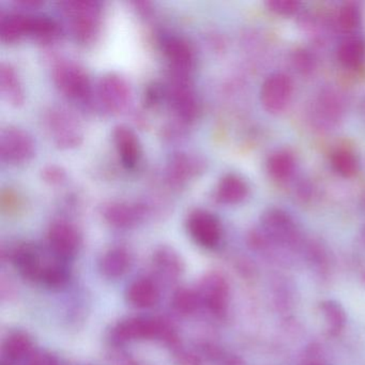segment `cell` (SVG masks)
<instances>
[{"instance_id": "cell-1", "label": "cell", "mask_w": 365, "mask_h": 365, "mask_svg": "<svg viewBox=\"0 0 365 365\" xmlns=\"http://www.w3.org/2000/svg\"><path fill=\"white\" fill-rule=\"evenodd\" d=\"M110 341L119 347L134 341H158L170 350L181 345L176 326L164 317L134 316L119 320L110 331Z\"/></svg>"}, {"instance_id": "cell-2", "label": "cell", "mask_w": 365, "mask_h": 365, "mask_svg": "<svg viewBox=\"0 0 365 365\" xmlns=\"http://www.w3.org/2000/svg\"><path fill=\"white\" fill-rule=\"evenodd\" d=\"M69 16L70 29L76 41L89 43L99 31L101 6L93 0H66L61 3Z\"/></svg>"}, {"instance_id": "cell-3", "label": "cell", "mask_w": 365, "mask_h": 365, "mask_svg": "<svg viewBox=\"0 0 365 365\" xmlns=\"http://www.w3.org/2000/svg\"><path fill=\"white\" fill-rule=\"evenodd\" d=\"M56 258L58 257L52 252L46 255L41 247L29 242L20 243L10 253V259L21 277L38 284L41 282L44 271Z\"/></svg>"}, {"instance_id": "cell-4", "label": "cell", "mask_w": 365, "mask_h": 365, "mask_svg": "<svg viewBox=\"0 0 365 365\" xmlns=\"http://www.w3.org/2000/svg\"><path fill=\"white\" fill-rule=\"evenodd\" d=\"M198 296L202 307L215 317H223L230 304V288L227 279L217 271L206 273L198 282Z\"/></svg>"}, {"instance_id": "cell-5", "label": "cell", "mask_w": 365, "mask_h": 365, "mask_svg": "<svg viewBox=\"0 0 365 365\" xmlns=\"http://www.w3.org/2000/svg\"><path fill=\"white\" fill-rule=\"evenodd\" d=\"M46 123L57 146L72 148L82 142V125L70 110L63 108H52L46 114Z\"/></svg>"}, {"instance_id": "cell-6", "label": "cell", "mask_w": 365, "mask_h": 365, "mask_svg": "<svg viewBox=\"0 0 365 365\" xmlns=\"http://www.w3.org/2000/svg\"><path fill=\"white\" fill-rule=\"evenodd\" d=\"M187 232L194 242L207 250L215 249L221 242L222 225L215 213L206 209L192 210L187 217Z\"/></svg>"}, {"instance_id": "cell-7", "label": "cell", "mask_w": 365, "mask_h": 365, "mask_svg": "<svg viewBox=\"0 0 365 365\" xmlns=\"http://www.w3.org/2000/svg\"><path fill=\"white\" fill-rule=\"evenodd\" d=\"M53 78L57 87L71 99L84 100L91 95L88 74L73 61H61L56 63L53 69Z\"/></svg>"}, {"instance_id": "cell-8", "label": "cell", "mask_w": 365, "mask_h": 365, "mask_svg": "<svg viewBox=\"0 0 365 365\" xmlns=\"http://www.w3.org/2000/svg\"><path fill=\"white\" fill-rule=\"evenodd\" d=\"M294 93V84L287 74L277 72L267 78L260 91V101L267 112L281 114L286 110Z\"/></svg>"}, {"instance_id": "cell-9", "label": "cell", "mask_w": 365, "mask_h": 365, "mask_svg": "<svg viewBox=\"0 0 365 365\" xmlns=\"http://www.w3.org/2000/svg\"><path fill=\"white\" fill-rule=\"evenodd\" d=\"M82 238L78 228L66 221L56 220L51 224L48 232V250L59 259H71L80 250Z\"/></svg>"}, {"instance_id": "cell-10", "label": "cell", "mask_w": 365, "mask_h": 365, "mask_svg": "<svg viewBox=\"0 0 365 365\" xmlns=\"http://www.w3.org/2000/svg\"><path fill=\"white\" fill-rule=\"evenodd\" d=\"M35 142L29 132L8 127L0 134V155L8 163H22L33 157Z\"/></svg>"}, {"instance_id": "cell-11", "label": "cell", "mask_w": 365, "mask_h": 365, "mask_svg": "<svg viewBox=\"0 0 365 365\" xmlns=\"http://www.w3.org/2000/svg\"><path fill=\"white\" fill-rule=\"evenodd\" d=\"M166 96L179 118L185 121L195 118L198 110L197 100L187 76L173 73Z\"/></svg>"}, {"instance_id": "cell-12", "label": "cell", "mask_w": 365, "mask_h": 365, "mask_svg": "<svg viewBox=\"0 0 365 365\" xmlns=\"http://www.w3.org/2000/svg\"><path fill=\"white\" fill-rule=\"evenodd\" d=\"M264 236L281 245H292L298 240V230L292 217L282 209H268L262 217Z\"/></svg>"}, {"instance_id": "cell-13", "label": "cell", "mask_w": 365, "mask_h": 365, "mask_svg": "<svg viewBox=\"0 0 365 365\" xmlns=\"http://www.w3.org/2000/svg\"><path fill=\"white\" fill-rule=\"evenodd\" d=\"M131 96L129 84L119 74H104L98 83V98L108 112H119L127 106Z\"/></svg>"}, {"instance_id": "cell-14", "label": "cell", "mask_w": 365, "mask_h": 365, "mask_svg": "<svg viewBox=\"0 0 365 365\" xmlns=\"http://www.w3.org/2000/svg\"><path fill=\"white\" fill-rule=\"evenodd\" d=\"M153 269L155 277L165 284H175L185 273V260L170 245H161L153 254Z\"/></svg>"}, {"instance_id": "cell-15", "label": "cell", "mask_w": 365, "mask_h": 365, "mask_svg": "<svg viewBox=\"0 0 365 365\" xmlns=\"http://www.w3.org/2000/svg\"><path fill=\"white\" fill-rule=\"evenodd\" d=\"M125 298L128 303L135 309H151L161 299L159 282L151 277H138L128 286Z\"/></svg>"}, {"instance_id": "cell-16", "label": "cell", "mask_w": 365, "mask_h": 365, "mask_svg": "<svg viewBox=\"0 0 365 365\" xmlns=\"http://www.w3.org/2000/svg\"><path fill=\"white\" fill-rule=\"evenodd\" d=\"M163 48L172 66L173 73L187 76L195 61V54L191 43L185 38L172 36L165 39Z\"/></svg>"}, {"instance_id": "cell-17", "label": "cell", "mask_w": 365, "mask_h": 365, "mask_svg": "<svg viewBox=\"0 0 365 365\" xmlns=\"http://www.w3.org/2000/svg\"><path fill=\"white\" fill-rule=\"evenodd\" d=\"M102 215L114 227L129 228L136 225L144 217L145 208L142 205L117 200L104 204Z\"/></svg>"}, {"instance_id": "cell-18", "label": "cell", "mask_w": 365, "mask_h": 365, "mask_svg": "<svg viewBox=\"0 0 365 365\" xmlns=\"http://www.w3.org/2000/svg\"><path fill=\"white\" fill-rule=\"evenodd\" d=\"M344 114V102L341 96L332 89L322 91L314 106V118L324 128L336 125Z\"/></svg>"}, {"instance_id": "cell-19", "label": "cell", "mask_w": 365, "mask_h": 365, "mask_svg": "<svg viewBox=\"0 0 365 365\" xmlns=\"http://www.w3.org/2000/svg\"><path fill=\"white\" fill-rule=\"evenodd\" d=\"M113 136L123 165L125 168H135L142 155V148L135 132L128 125H119L115 127Z\"/></svg>"}, {"instance_id": "cell-20", "label": "cell", "mask_w": 365, "mask_h": 365, "mask_svg": "<svg viewBox=\"0 0 365 365\" xmlns=\"http://www.w3.org/2000/svg\"><path fill=\"white\" fill-rule=\"evenodd\" d=\"M204 161L189 153H175L168 165V178L173 185H181L204 170Z\"/></svg>"}, {"instance_id": "cell-21", "label": "cell", "mask_w": 365, "mask_h": 365, "mask_svg": "<svg viewBox=\"0 0 365 365\" xmlns=\"http://www.w3.org/2000/svg\"><path fill=\"white\" fill-rule=\"evenodd\" d=\"M132 266L131 253L125 247H114L102 255L100 271L108 279H120Z\"/></svg>"}, {"instance_id": "cell-22", "label": "cell", "mask_w": 365, "mask_h": 365, "mask_svg": "<svg viewBox=\"0 0 365 365\" xmlns=\"http://www.w3.org/2000/svg\"><path fill=\"white\" fill-rule=\"evenodd\" d=\"M249 194V187L242 177L237 174H226L217 183V196L223 204L236 205L243 202Z\"/></svg>"}, {"instance_id": "cell-23", "label": "cell", "mask_w": 365, "mask_h": 365, "mask_svg": "<svg viewBox=\"0 0 365 365\" xmlns=\"http://www.w3.org/2000/svg\"><path fill=\"white\" fill-rule=\"evenodd\" d=\"M0 91L3 97L14 106L24 101V91L16 69L10 63H0Z\"/></svg>"}, {"instance_id": "cell-24", "label": "cell", "mask_w": 365, "mask_h": 365, "mask_svg": "<svg viewBox=\"0 0 365 365\" xmlns=\"http://www.w3.org/2000/svg\"><path fill=\"white\" fill-rule=\"evenodd\" d=\"M3 352L11 361H21L33 356L34 341L31 335L22 330L10 332L4 339Z\"/></svg>"}, {"instance_id": "cell-25", "label": "cell", "mask_w": 365, "mask_h": 365, "mask_svg": "<svg viewBox=\"0 0 365 365\" xmlns=\"http://www.w3.org/2000/svg\"><path fill=\"white\" fill-rule=\"evenodd\" d=\"M29 14L11 12L0 19V39L4 42H14L23 36L29 35Z\"/></svg>"}, {"instance_id": "cell-26", "label": "cell", "mask_w": 365, "mask_h": 365, "mask_svg": "<svg viewBox=\"0 0 365 365\" xmlns=\"http://www.w3.org/2000/svg\"><path fill=\"white\" fill-rule=\"evenodd\" d=\"M170 304L173 309L181 316L193 315L202 307L197 289L187 286H180L175 289Z\"/></svg>"}, {"instance_id": "cell-27", "label": "cell", "mask_w": 365, "mask_h": 365, "mask_svg": "<svg viewBox=\"0 0 365 365\" xmlns=\"http://www.w3.org/2000/svg\"><path fill=\"white\" fill-rule=\"evenodd\" d=\"M339 63L348 69H356L365 58V43L359 38L344 40L337 50Z\"/></svg>"}, {"instance_id": "cell-28", "label": "cell", "mask_w": 365, "mask_h": 365, "mask_svg": "<svg viewBox=\"0 0 365 365\" xmlns=\"http://www.w3.org/2000/svg\"><path fill=\"white\" fill-rule=\"evenodd\" d=\"M296 161L292 153L287 150H279L272 153L267 162L269 174L277 180H287L292 176Z\"/></svg>"}, {"instance_id": "cell-29", "label": "cell", "mask_w": 365, "mask_h": 365, "mask_svg": "<svg viewBox=\"0 0 365 365\" xmlns=\"http://www.w3.org/2000/svg\"><path fill=\"white\" fill-rule=\"evenodd\" d=\"M59 34L56 21L46 14L29 16V35L41 41H51Z\"/></svg>"}, {"instance_id": "cell-30", "label": "cell", "mask_w": 365, "mask_h": 365, "mask_svg": "<svg viewBox=\"0 0 365 365\" xmlns=\"http://www.w3.org/2000/svg\"><path fill=\"white\" fill-rule=\"evenodd\" d=\"M320 309L326 320L329 332L331 334L341 332L346 324V313L341 305L336 301L327 300L320 304Z\"/></svg>"}, {"instance_id": "cell-31", "label": "cell", "mask_w": 365, "mask_h": 365, "mask_svg": "<svg viewBox=\"0 0 365 365\" xmlns=\"http://www.w3.org/2000/svg\"><path fill=\"white\" fill-rule=\"evenodd\" d=\"M333 170L345 178L354 177L358 172L359 163L356 155L347 149H339L331 157Z\"/></svg>"}, {"instance_id": "cell-32", "label": "cell", "mask_w": 365, "mask_h": 365, "mask_svg": "<svg viewBox=\"0 0 365 365\" xmlns=\"http://www.w3.org/2000/svg\"><path fill=\"white\" fill-rule=\"evenodd\" d=\"M339 29L346 33L356 31L361 24V11L354 4H345L339 8L337 14Z\"/></svg>"}, {"instance_id": "cell-33", "label": "cell", "mask_w": 365, "mask_h": 365, "mask_svg": "<svg viewBox=\"0 0 365 365\" xmlns=\"http://www.w3.org/2000/svg\"><path fill=\"white\" fill-rule=\"evenodd\" d=\"M172 356L176 365H205L202 354L185 347L182 344L172 349Z\"/></svg>"}, {"instance_id": "cell-34", "label": "cell", "mask_w": 365, "mask_h": 365, "mask_svg": "<svg viewBox=\"0 0 365 365\" xmlns=\"http://www.w3.org/2000/svg\"><path fill=\"white\" fill-rule=\"evenodd\" d=\"M292 65L303 76H309L315 70L316 61L313 55L304 48H299L292 53Z\"/></svg>"}, {"instance_id": "cell-35", "label": "cell", "mask_w": 365, "mask_h": 365, "mask_svg": "<svg viewBox=\"0 0 365 365\" xmlns=\"http://www.w3.org/2000/svg\"><path fill=\"white\" fill-rule=\"evenodd\" d=\"M266 6L277 16H290L299 11L301 4L297 0H268Z\"/></svg>"}, {"instance_id": "cell-36", "label": "cell", "mask_w": 365, "mask_h": 365, "mask_svg": "<svg viewBox=\"0 0 365 365\" xmlns=\"http://www.w3.org/2000/svg\"><path fill=\"white\" fill-rule=\"evenodd\" d=\"M42 177L51 185H59L67 178L66 170L58 165H48L42 170Z\"/></svg>"}, {"instance_id": "cell-37", "label": "cell", "mask_w": 365, "mask_h": 365, "mask_svg": "<svg viewBox=\"0 0 365 365\" xmlns=\"http://www.w3.org/2000/svg\"><path fill=\"white\" fill-rule=\"evenodd\" d=\"M29 365H59L58 361L55 358L53 354L48 352L42 351L38 354H33L31 363Z\"/></svg>"}, {"instance_id": "cell-38", "label": "cell", "mask_w": 365, "mask_h": 365, "mask_svg": "<svg viewBox=\"0 0 365 365\" xmlns=\"http://www.w3.org/2000/svg\"><path fill=\"white\" fill-rule=\"evenodd\" d=\"M19 205L20 204H19L16 194L12 193L11 191L3 192V194H1V208L11 211L18 208L16 206H19Z\"/></svg>"}, {"instance_id": "cell-39", "label": "cell", "mask_w": 365, "mask_h": 365, "mask_svg": "<svg viewBox=\"0 0 365 365\" xmlns=\"http://www.w3.org/2000/svg\"><path fill=\"white\" fill-rule=\"evenodd\" d=\"M221 365H245V363L243 362L242 359L239 358V356H234L225 359V360L222 362Z\"/></svg>"}, {"instance_id": "cell-40", "label": "cell", "mask_w": 365, "mask_h": 365, "mask_svg": "<svg viewBox=\"0 0 365 365\" xmlns=\"http://www.w3.org/2000/svg\"><path fill=\"white\" fill-rule=\"evenodd\" d=\"M360 238L361 241H362V243L363 245H364L365 247V225H363V227L361 228Z\"/></svg>"}, {"instance_id": "cell-41", "label": "cell", "mask_w": 365, "mask_h": 365, "mask_svg": "<svg viewBox=\"0 0 365 365\" xmlns=\"http://www.w3.org/2000/svg\"><path fill=\"white\" fill-rule=\"evenodd\" d=\"M362 279H363V282H364V284H365V271H364V272H363Z\"/></svg>"}, {"instance_id": "cell-42", "label": "cell", "mask_w": 365, "mask_h": 365, "mask_svg": "<svg viewBox=\"0 0 365 365\" xmlns=\"http://www.w3.org/2000/svg\"><path fill=\"white\" fill-rule=\"evenodd\" d=\"M309 365H319V364H316V363H312V364H309Z\"/></svg>"}]
</instances>
